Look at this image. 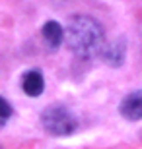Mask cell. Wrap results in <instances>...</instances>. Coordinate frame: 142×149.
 I'll use <instances>...</instances> for the list:
<instances>
[{"label":"cell","mask_w":142,"mask_h":149,"mask_svg":"<svg viewBox=\"0 0 142 149\" xmlns=\"http://www.w3.org/2000/svg\"><path fill=\"white\" fill-rule=\"evenodd\" d=\"M22 87H23V91H25L29 97H39V95L43 93V87H45V81H43L41 72H37V70L28 72L25 76H23Z\"/></svg>","instance_id":"4"},{"label":"cell","mask_w":142,"mask_h":149,"mask_svg":"<svg viewBox=\"0 0 142 149\" xmlns=\"http://www.w3.org/2000/svg\"><path fill=\"white\" fill-rule=\"evenodd\" d=\"M66 43L74 54L80 58H93L101 54L105 47L103 29L95 19L88 16L72 17L70 25L66 29Z\"/></svg>","instance_id":"1"},{"label":"cell","mask_w":142,"mask_h":149,"mask_svg":"<svg viewBox=\"0 0 142 149\" xmlns=\"http://www.w3.org/2000/svg\"><path fill=\"white\" fill-rule=\"evenodd\" d=\"M0 122H2V120H0Z\"/></svg>","instance_id":"8"},{"label":"cell","mask_w":142,"mask_h":149,"mask_svg":"<svg viewBox=\"0 0 142 149\" xmlns=\"http://www.w3.org/2000/svg\"><path fill=\"white\" fill-rule=\"evenodd\" d=\"M10 114H12V107L8 105V101H4L0 97V120H6Z\"/></svg>","instance_id":"7"},{"label":"cell","mask_w":142,"mask_h":149,"mask_svg":"<svg viewBox=\"0 0 142 149\" xmlns=\"http://www.w3.org/2000/svg\"><path fill=\"white\" fill-rule=\"evenodd\" d=\"M121 114L125 116L126 120H132V122L142 118V93L140 91L126 95V99L121 105Z\"/></svg>","instance_id":"3"},{"label":"cell","mask_w":142,"mask_h":149,"mask_svg":"<svg viewBox=\"0 0 142 149\" xmlns=\"http://www.w3.org/2000/svg\"><path fill=\"white\" fill-rule=\"evenodd\" d=\"M41 122H43V128L53 136H68L76 130V118L66 107L60 105L45 109L41 114Z\"/></svg>","instance_id":"2"},{"label":"cell","mask_w":142,"mask_h":149,"mask_svg":"<svg viewBox=\"0 0 142 149\" xmlns=\"http://www.w3.org/2000/svg\"><path fill=\"white\" fill-rule=\"evenodd\" d=\"M125 43L123 41H117V43L109 45L107 49L103 47V50H101V54H103V58L107 62H111L113 66H121V62H123V58H125Z\"/></svg>","instance_id":"6"},{"label":"cell","mask_w":142,"mask_h":149,"mask_svg":"<svg viewBox=\"0 0 142 149\" xmlns=\"http://www.w3.org/2000/svg\"><path fill=\"white\" fill-rule=\"evenodd\" d=\"M43 37L53 49H57V47H60L62 39H64V31L57 22H47L43 25Z\"/></svg>","instance_id":"5"}]
</instances>
